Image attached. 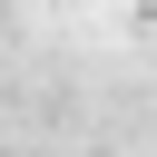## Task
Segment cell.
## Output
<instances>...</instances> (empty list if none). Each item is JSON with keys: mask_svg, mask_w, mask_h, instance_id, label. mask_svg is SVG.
I'll use <instances>...</instances> for the list:
<instances>
[]
</instances>
